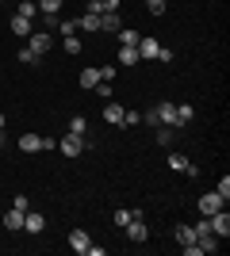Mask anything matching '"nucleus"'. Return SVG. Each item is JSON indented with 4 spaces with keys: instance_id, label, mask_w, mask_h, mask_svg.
Wrapping results in <instances>:
<instances>
[{
    "instance_id": "17",
    "label": "nucleus",
    "mask_w": 230,
    "mask_h": 256,
    "mask_svg": "<svg viewBox=\"0 0 230 256\" xmlns=\"http://www.w3.org/2000/svg\"><path fill=\"white\" fill-rule=\"evenodd\" d=\"M115 38H119V46H138L142 31H134V27H119V31H115Z\"/></svg>"
},
{
    "instance_id": "30",
    "label": "nucleus",
    "mask_w": 230,
    "mask_h": 256,
    "mask_svg": "<svg viewBox=\"0 0 230 256\" xmlns=\"http://www.w3.org/2000/svg\"><path fill=\"white\" fill-rule=\"evenodd\" d=\"M66 0H39V12H62Z\"/></svg>"
},
{
    "instance_id": "31",
    "label": "nucleus",
    "mask_w": 230,
    "mask_h": 256,
    "mask_svg": "<svg viewBox=\"0 0 230 256\" xmlns=\"http://www.w3.org/2000/svg\"><path fill=\"white\" fill-rule=\"evenodd\" d=\"M20 62H23V65H39V54H35V50H27V46H23V50H20Z\"/></svg>"
},
{
    "instance_id": "9",
    "label": "nucleus",
    "mask_w": 230,
    "mask_h": 256,
    "mask_svg": "<svg viewBox=\"0 0 230 256\" xmlns=\"http://www.w3.org/2000/svg\"><path fill=\"white\" fill-rule=\"evenodd\" d=\"M23 230H27V234H43V230H46V214L27 210V214H23Z\"/></svg>"
},
{
    "instance_id": "3",
    "label": "nucleus",
    "mask_w": 230,
    "mask_h": 256,
    "mask_svg": "<svg viewBox=\"0 0 230 256\" xmlns=\"http://www.w3.org/2000/svg\"><path fill=\"white\" fill-rule=\"evenodd\" d=\"M27 50H35L39 58H43V54H50V50H54V34H50V31H39V27H35V31L27 34Z\"/></svg>"
},
{
    "instance_id": "33",
    "label": "nucleus",
    "mask_w": 230,
    "mask_h": 256,
    "mask_svg": "<svg viewBox=\"0 0 230 256\" xmlns=\"http://www.w3.org/2000/svg\"><path fill=\"white\" fill-rule=\"evenodd\" d=\"M96 73H100V80H108V84H111V80H115V65H100Z\"/></svg>"
},
{
    "instance_id": "1",
    "label": "nucleus",
    "mask_w": 230,
    "mask_h": 256,
    "mask_svg": "<svg viewBox=\"0 0 230 256\" xmlns=\"http://www.w3.org/2000/svg\"><path fill=\"white\" fill-rule=\"evenodd\" d=\"M58 150L66 153V157H81V153L92 150V138H81V134H66V138H58Z\"/></svg>"
},
{
    "instance_id": "19",
    "label": "nucleus",
    "mask_w": 230,
    "mask_h": 256,
    "mask_svg": "<svg viewBox=\"0 0 230 256\" xmlns=\"http://www.w3.org/2000/svg\"><path fill=\"white\" fill-rule=\"evenodd\" d=\"M62 50H66L69 58H77V54L85 50V42H81V38H77V34H62Z\"/></svg>"
},
{
    "instance_id": "12",
    "label": "nucleus",
    "mask_w": 230,
    "mask_h": 256,
    "mask_svg": "<svg viewBox=\"0 0 230 256\" xmlns=\"http://www.w3.org/2000/svg\"><path fill=\"white\" fill-rule=\"evenodd\" d=\"M169 168H173V172H188V176H196V164H192L184 153H169Z\"/></svg>"
},
{
    "instance_id": "5",
    "label": "nucleus",
    "mask_w": 230,
    "mask_h": 256,
    "mask_svg": "<svg viewBox=\"0 0 230 256\" xmlns=\"http://www.w3.org/2000/svg\"><path fill=\"white\" fill-rule=\"evenodd\" d=\"M207 222H211V234H215V237H222V241L230 237V214H226V206H222L219 214H207Z\"/></svg>"
},
{
    "instance_id": "29",
    "label": "nucleus",
    "mask_w": 230,
    "mask_h": 256,
    "mask_svg": "<svg viewBox=\"0 0 230 256\" xmlns=\"http://www.w3.org/2000/svg\"><path fill=\"white\" fill-rule=\"evenodd\" d=\"M146 8H150V16H161L169 8V0H146Z\"/></svg>"
},
{
    "instance_id": "28",
    "label": "nucleus",
    "mask_w": 230,
    "mask_h": 256,
    "mask_svg": "<svg viewBox=\"0 0 230 256\" xmlns=\"http://www.w3.org/2000/svg\"><path fill=\"white\" fill-rule=\"evenodd\" d=\"M157 146H173V126H157Z\"/></svg>"
},
{
    "instance_id": "11",
    "label": "nucleus",
    "mask_w": 230,
    "mask_h": 256,
    "mask_svg": "<svg viewBox=\"0 0 230 256\" xmlns=\"http://www.w3.org/2000/svg\"><path fill=\"white\" fill-rule=\"evenodd\" d=\"M153 111H157V122H161V126H173L176 130V104H157Z\"/></svg>"
},
{
    "instance_id": "15",
    "label": "nucleus",
    "mask_w": 230,
    "mask_h": 256,
    "mask_svg": "<svg viewBox=\"0 0 230 256\" xmlns=\"http://www.w3.org/2000/svg\"><path fill=\"white\" fill-rule=\"evenodd\" d=\"M8 27H12V34H20V38H27V34L35 31V23H31V20H23V16H12Z\"/></svg>"
},
{
    "instance_id": "26",
    "label": "nucleus",
    "mask_w": 230,
    "mask_h": 256,
    "mask_svg": "<svg viewBox=\"0 0 230 256\" xmlns=\"http://www.w3.org/2000/svg\"><path fill=\"white\" fill-rule=\"evenodd\" d=\"M184 122H192V107H188V104H176V126H184Z\"/></svg>"
},
{
    "instance_id": "13",
    "label": "nucleus",
    "mask_w": 230,
    "mask_h": 256,
    "mask_svg": "<svg viewBox=\"0 0 230 256\" xmlns=\"http://www.w3.org/2000/svg\"><path fill=\"white\" fill-rule=\"evenodd\" d=\"M88 245H92V237L85 230H69V248L73 252H88Z\"/></svg>"
},
{
    "instance_id": "18",
    "label": "nucleus",
    "mask_w": 230,
    "mask_h": 256,
    "mask_svg": "<svg viewBox=\"0 0 230 256\" xmlns=\"http://www.w3.org/2000/svg\"><path fill=\"white\" fill-rule=\"evenodd\" d=\"M115 62H119V65H138L142 58H138V50H134V46H119V54H115Z\"/></svg>"
},
{
    "instance_id": "7",
    "label": "nucleus",
    "mask_w": 230,
    "mask_h": 256,
    "mask_svg": "<svg viewBox=\"0 0 230 256\" xmlns=\"http://www.w3.org/2000/svg\"><path fill=\"white\" fill-rule=\"evenodd\" d=\"M222 206H226V199H222L219 192H207V195H199V214H219Z\"/></svg>"
},
{
    "instance_id": "24",
    "label": "nucleus",
    "mask_w": 230,
    "mask_h": 256,
    "mask_svg": "<svg viewBox=\"0 0 230 256\" xmlns=\"http://www.w3.org/2000/svg\"><path fill=\"white\" fill-rule=\"evenodd\" d=\"M69 134H81V138H88V118H69Z\"/></svg>"
},
{
    "instance_id": "25",
    "label": "nucleus",
    "mask_w": 230,
    "mask_h": 256,
    "mask_svg": "<svg viewBox=\"0 0 230 256\" xmlns=\"http://www.w3.org/2000/svg\"><path fill=\"white\" fill-rule=\"evenodd\" d=\"M138 214H142V210H115V214H111V222H115V226L123 230V226L131 222V218H138Z\"/></svg>"
},
{
    "instance_id": "35",
    "label": "nucleus",
    "mask_w": 230,
    "mask_h": 256,
    "mask_svg": "<svg viewBox=\"0 0 230 256\" xmlns=\"http://www.w3.org/2000/svg\"><path fill=\"white\" fill-rule=\"evenodd\" d=\"M12 206H16V210H31V199H27V195H16V199H12Z\"/></svg>"
},
{
    "instance_id": "27",
    "label": "nucleus",
    "mask_w": 230,
    "mask_h": 256,
    "mask_svg": "<svg viewBox=\"0 0 230 256\" xmlns=\"http://www.w3.org/2000/svg\"><path fill=\"white\" fill-rule=\"evenodd\" d=\"M138 122H142V115H138V111H131V107H127V111H123V130H127V126H138Z\"/></svg>"
},
{
    "instance_id": "4",
    "label": "nucleus",
    "mask_w": 230,
    "mask_h": 256,
    "mask_svg": "<svg viewBox=\"0 0 230 256\" xmlns=\"http://www.w3.org/2000/svg\"><path fill=\"white\" fill-rule=\"evenodd\" d=\"M123 230H127V237H131L134 245H142L146 237H150V226H146V214H138V218H131V222L123 226Z\"/></svg>"
},
{
    "instance_id": "16",
    "label": "nucleus",
    "mask_w": 230,
    "mask_h": 256,
    "mask_svg": "<svg viewBox=\"0 0 230 256\" xmlns=\"http://www.w3.org/2000/svg\"><path fill=\"white\" fill-rule=\"evenodd\" d=\"M23 214H27V210H16V206H12V210L4 214V230H8V234H16V230H23Z\"/></svg>"
},
{
    "instance_id": "36",
    "label": "nucleus",
    "mask_w": 230,
    "mask_h": 256,
    "mask_svg": "<svg viewBox=\"0 0 230 256\" xmlns=\"http://www.w3.org/2000/svg\"><path fill=\"white\" fill-rule=\"evenodd\" d=\"M142 122H146V126H153V130L161 126V122H157V111H153V107H150V111H146V115H142Z\"/></svg>"
},
{
    "instance_id": "32",
    "label": "nucleus",
    "mask_w": 230,
    "mask_h": 256,
    "mask_svg": "<svg viewBox=\"0 0 230 256\" xmlns=\"http://www.w3.org/2000/svg\"><path fill=\"white\" fill-rule=\"evenodd\" d=\"M54 31H62V34H77V20H62Z\"/></svg>"
},
{
    "instance_id": "14",
    "label": "nucleus",
    "mask_w": 230,
    "mask_h": 256,
    "mask_svg": "<svg viewBox=\"0 0 230 256\" xmlns=\"http://www.w3.org/2000/svg\"><path fill=\"white\" fill-rule=\"evenodd\" d=\"M196 245H199V252H219V248H222V237H215V234H199V237H196Z\"/></svg>"
},
{
    "instance_id": "8",
    "label": "nucleus",
    "mask_w": 230,
    "mask_h": 256,
    "mask_svg": "<svg viewBox=\"0 0 230 256\" xmlns=\"http://www.w3.org/2000/svg\"><path fill=\"white\" fill-rule=\"evenodd\" d=\"M119 27H123L119 12H100V34H115Z\"/></svg>"
},
{
    "instance_id": "23",
    "label": "nucleus",
    "mask_w": 230,
    "mask_h": 256,
    "mask_svg": "<svg viewBox=\"0 0 230 256\" xmlns=\"http://www.w3.org/2000/svg\"><path fill=\"white\" fill-rule=\"evenodd\" d=\"M77 80H81V88H96L100 84V73H96V69H81Z\"/></svg>"
},
{
    "instance_id": "37",
    "label": "nucleus",
    "mask_w": 230,
    "mask_h": 256,
    "mask_svg": "<svg viewBox=\"0 0 230 256\" xmlns=\"http://www.w3.org/2000/svg\"><path fill=\"white\" fill-rule=\"evenodd\" d=\"M96 92H100V100H111V84H108V80H100Z\"/></svg>"
},
{
    "instance_id": "2",
    "label": "nucleus",
    "mask_w": 230,
    "mask_h": 256,
    "mask_svg": "<svg viewBox=\"0 0 230 256\" xmlns=\"http://www.w3.org/2000/svg\"><path fill=\"white\" fill-rule=\"evenodd\" d=\"M173 237H176V245H180V252L184 256H199V245H196V234H192V226H173Z\"/></svg>"
},
{
    "instance_id": "40",
    "label": "nucleus",
    "mask_w": 230,
    "mask_h": 256,
    "mask_svg": "<svg viewBox=\"0 0 230 256\" xmlns=\"http://www.w3.org/2000/svg\"><path fill=\"white\" fill-rule=\"evenodd\" d=\"M4 126H8V115H4V111H0V130H4Z\"/></svg>"
},
{
    "instance_id": "21",
    "label": "nucleus",
    "mask_w": 230,
    "mask_h": 256,
    "mask_svg": "<svg viewBox=\"0 0 230 256\" xmlns=\"http://www.w3.org/2000/svg\"><path fill=\"white\" fill-rule=\"evenodd\" d=\"M77 31H96V34H100V16H92V12H85V16L77 20Z\"/></svg>"
},
{
    "instance_id": "34",
    "label": "nucleus",
    "mask_w": 230,
    "mask_h": 256,
    "mask_svg": "<svg viewBox=\"0 0 230 256\" xmlns=\"http://www.w3.org/2000/svg\"><path fill=\"white\" fill-rule=\"evenodd\" d=\"M215 192H219V195H222V199H230V176H222V180H219V184H215Z\"/></svg>"
},
{
    "instance_id": "20",
    "label": "nucleus",
    "mask_w": 230,
    "mask_h": 256,
    "mask_svg": "<svg viewBox=\"0 0 230 256\" xmlns=\"http://www.w3.org/2000/svg\"><path fill=\"white\" fill-rule=\"evenodd\" d=\"M16 16H23V20H39V4L35 0H20V8H16Z\"/></svg>"
},
{
    "instance_id": "6",
    "label": "nucleus",
    "mask_w": 230,
    "mask_h": 256,
    "mask_svg": "<svg viewBox=\"0 0 230 256\" xmlns=\"http://www.w3.org/2000/svg\"><path fill=\"white\" fill-rule=\"evenodd\" d=\"M134 50H138V58H142V62H157V50H161V42H157V38H150V34H142Z\"/></svg>"
},
{
    "instance_id": "38",
    "label": "nucleus",
    "mask_w": 230,
    "mask_h": 256,
    "mask_svg": "<svg viewBox=\"0 0 230 256\" xmlns=\"http://www.w3.org/2000/svg\"><path fill=\"white\" fill-rule=\"evenodd\" d=\"M173 58H176V54L169 50V46H161V50H157V62H173Z\"/></svg>"
},
{
    "instance_id": "39",
    "label": "nucleus",
    "mask_w": 230,
    "mask_h": 256,
    "mask_svg": "<svg viewBox=\"0 0 230 256\" xmlns=\"http://www.w3.org/2000/svg\"><path fill=\"white\" fill-rule=\"evenodd\" d=\"M4 146H8V134H4V130H0V150H4Z\"/></svg>"
},
{
    "instance_id": "22",
    "label": "nucleus",
    "mask_w": 230,
    "mask_h": 256,
    "mask_svg": "<svg viewBox=\"0 0 230 256\" xmlns=\"http://www.w3.org/2000/svg\"><path fill=\"white\" fill-rule=\"evenodd\" d=\"M20 150L23 153H39V150H43V138H39V134H23V138H20Z\"/></svg>"
},
{
    "instance_id": "10",
    "label": "nucleus",
    "mask_w": 230,
    "mask_h": 256,
    "mask_svg": "<svg viewBox=\"0 0 230 256\" xmlns=\"http://www.w3.org/2000/svg\"><path fill=\"white\" fill-rule=\"evenodd\" d=\"M123 111H127L123 104L108 100V104H104V122H111V126H123Z\"/></svg>"
}]
</instances>
